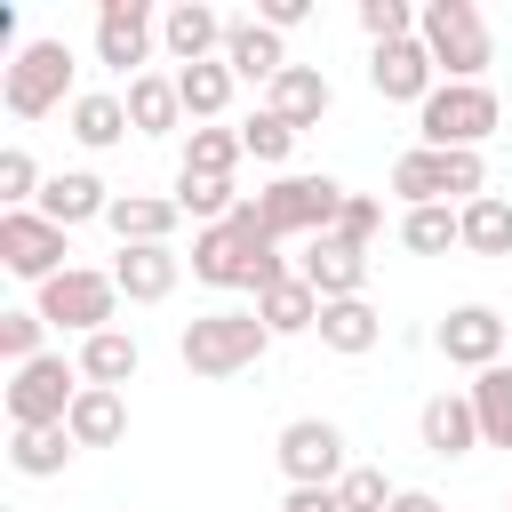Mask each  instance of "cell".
I'll list each match as a JSON object with an SVG mask.
<instances>
[{
    "instance_id": "cell-14",
    "label": "cell",
    "mask_w": 512,
    "mask_h": 512,
    "mask_svg": "<svg viewBox=\"0 0 512 512\" xmlns=\"http://www.w3.org/2000/svg\"><path fill=\"white\" fill-rule=\"evenodd\" d=\"M368 88L384 104H424L440 88V64H432L424 40H384V48H368Z\"/></svg>"
},
{
    "instance_id": "cell-19",
    "label": "cell",
    "mask_w": 512,
    "mask_h": 512,
    "mask_svg": "<svg viewBox=\"0 0 512 512\" xmlns=\"http://www.w3.org/2000/svg\"><path fill=\"white\" fill-rule=\"evenodd\" d=\"M104 224H112V240H120V248H168V240H176V224H184V208H176V200H160V192H120Z\"/></svg>"
},
{
    "instance_id": "cell-16",
    "label": "cell",
    "mask_w": 512,
    "mask_h": 512,
    "mask_svg": "<svg viewBox=\"0 0 512 512\" xmlns=\"http://www.w3.org/2000/svg\"><path fill=\"white\" fill-rule=\"evenodd\" d=\"M296 272L320 288V304H344V296H368V248H352V240H304V256H296Z\"/></svg>"
},
{
    "instance_id": "cell-3",
    "label": "cell",
    "mask_w": 512,
    "mask_h": 512,
    "mask_svg": "<svg viewBox=\"0 0 512 512\" xmlns=\"http://www.w3.org/2000/svg\"><path fill=\"white\" fill-rule=\"evenodd\" d=\"M488 192V160L480 152H432V144H408L392 160V200L400 208H472Z\"/></svg>"
},
{
    "instance_id": "cell-8",
    "label": "cell",
    "mask_w": 512,
    "mask_h": 512,
    "mask_svg": "<svg viewBox=\"0 0 512 512\" xmlns=\"http://www.w3.org/2000/svg\"><path fill=\"white\" fill-rule=\"evenodd\" d=\"M80 360H64V352H40V360H24V368H8V432H32V424H64L72 416V400H80Z\"/></svg>"
},
{
    "instance_id": "cell-34",
    "label": "cell",
    "mask_w": 512,
    "mask_h": 512,
    "mask_svg": "<svg viewBox=\"0 0 512 512\" xmlns=\"http://www.w3.org/2000/svg\"><path fill=\"white\" fill-rule=\"evenodd\" d=\"M464 248L472 256H512V200L504 192H480L464 208Z\"/></svg>"
},
{
    "instance_id": "cell-32",
    "label": "cell",
    "mask_w": 512,
    "mask_h": 512,
    "mask_svg": "<svg viewBox=\"0 0 512 512\" xmlns=\"http://www.w3.org/2000/svg\"><path fill=\"white\" fill-rule=\"evenodd\" d=\"M400 248H408V256H448V248H464V208H400Z\"/></svg>"
},
{
    "instance_id": "cell-18",
    "label": "cell",
    "mask_w": 512,
    "mask_h": 512,
    "mask_svg": "<svg viewBox=\"0 0 512 512\" xmlns=\"http://www.w3.org/2000/svg\"><path fill=\"white\" fill-rule=\"evenodd\" d=\"M328 104H336V88H328V72H320V64H288V72L264 88V112H280L296 136H304V128H320V120H328Z\"/></svg>"
},
{
    "instance_id": "cell-21",
    "label": "cell",
    "mask_w": 512,
    "mask_h": 512,
    "mask_svg": "<svg viewBox=\"0 0 512 512\" xmlns=\"http://www.w3.org/2000/svg\"><path fill=\"white\" fill-rule=\"evenodd\" d=\"M112 200L120 192H104V176L96 168H64V176H48V192H40V216L48 224H96V216H112Z\"/></svg>"
},
{
    "instance_id": "cell-4",
    "label": "cell",
    "mask_w": 512,
    "mask_h": 512,
    "mask_svg": "<svg viewBox=\"0 0 512 512\" xmlns=\"http://www.w3.org/2000/svg\"><path fill=\"white\" fill-rule=\"evenodd\" d=\"M504 128V104L488 80H440L424 104H416V136L432 152H480L488 136Z\"/></svg>"
},
{
    "instance_id": "cell-40",
    "label": "cell",
    "mask_w": 512,
    "mask_h": 512,
    "mask_svg": "<svg viewBox=\"0 0 512 512\" xmlns=\"http://www.w3.org/2000/svg\"><path fill=\"white\" fill-rule=\"evenodd\" d=\"M360 32H368V48L416 40V8H408V0H360Z\"/></svg>"
},
{
    "instance_id": "cell-33",
    "label": "cell",
    "mask_w": 512,
    "mask_h": 512,
    "mask_svg": "<svg viewBox=\"0 0 512 512\" xmlns=\"http://www.w3.org/2000/svg\"><path fill=\"white\" fill-rule=\"evenodd\" d=\"M240 160H248V144H240V128H224V120L184 136V176H224V184H232Z\"/></svg>"
},
{
    "instance_id": "cell-43",
    "label": "cell",
    "mask_w": 512,
    "mask_h": 512,
    "mask_svg": "<svg viewBox=\"0 0 512 512\" xmlns=\"http://www.w3.org/2000/svg\"><path fill=\"white\" fill-rule=\"evenodd\" d=\"M304 16H312V0H264V24H272V32H296Z\"/></svg>"
},
{
    "instance_id": "cell-6",
    "label": "cell",
    "mask_w": 512,
    "mask_h": 512,
    "mask_svg": "<svg viewBox=\"0 0 512 512\" xmlns=\"http://www.w3.org/2000/svg\"><path fill=\"white\" fill-rule=\"evenodd\" d=\"M416 40L432 48V64L448 80H488V64H496V32H488V16L472 0H424L416 8Z\"/></svg>"
},
{
    "instance_id": "cell-9",
    "label": "cell",
    "mask_w": 512,
    "mask_h": 512,
    "mask_svg": "<svg viewBox=\"0 0 512 512\" xmlns=\"http://www.w3.org/2000/svg\"><path fill=\"white\" fill-rule=\"evenodd\" d=\"M48 328H64V336H104L112 328V312H120V280L112 272H88V264H72V272H56L48 288H40V304H32Z\"/></svg>"
},
{
    "instance_id": "cell-46",
    "label": "cell",
    "mask_w": 512,
    "mask_h": 512,
    "mask_svg": "<svg viewBox=\"0 0 512 512\" xmlns=\"http://www.w3.org/2000/svg\"><path fill=\"white\" fill-rule=\"evenodd\" d=\"M504 360H512V352H504Z\"/></svg>"
},
{
    "instance_id": "cell-10",
    "label": "cell",
    "mask_w": 512,
    "mask_h": 512,
    "mask_svg": "<svg viewBox=\"0 0 512 512\" xmlns=\"http://www.w3.org/2000/svg\"><path fill=\"white\" fill-rule=\"evenodd\" d=\"M272 464L288 472V488H336V480L352 472V456H344V432H336L328 416H296V424H280V440H272Z\"/></svg>"
},
{
    "instance_id": "cell-22",
    "label": "cell",
    "mask_w": 512,
    "mask_h": 512,
    "mask_svg": "<svg viewBox=\"0 0 512 512\" xmlns=\"http://www.w3.org/2000/svg\"><path fill=\"white\" fill-rule=\"evenodd\" d=\"M112 280H120L128 304H168L176 280H184V256L176 248H120L112 256Z\"/></svg>"
},
{
    "instance_id": "cell-31",
    "label": "cell",
    "mask_w": 512,
    "mask_h": 512,
    "mask_svg": "<svg viewBox=\"0 0 512 512\" xmlns=\"http://www.w3.org/2000/svg\"><path fill=\"white\" fill-rule=\"evenodd\" d=\"M136 368H144V352H136V336H128V328H104V336H88V344H80V376H88V384H104V392H120Z\"/></svg>"
},
{
    "instance_id": "cell-39",
    "label": "cell",
    "mask_w": 512,
    "mask_h": 512,
    "mask_svg": "<svg viewBox=\"0 0 512 512\" xmlns=\"http://www.w3.org/2000/svg\"><path fill=\"white\" fill-rule=\"evenodd\" d=\"M392 496H400V488L384 480V464H352V472L336 480V504H344V512H392Z\"/></svg>"
},
{
    "instance_id": "cell-13",
    "label": "cell",
    "mask_w": 512,
    "mask_h": 512,
    "mask_svg": "<svg viewBox=\"0 0 512 512\" xmlns=\"http://www.w3.org/2000/svg\"><path fill=\"white\" fill-rule=\"evenodd\" d=\"M152 40H160V16L144 0H96V64L104 72L136 80L144 56H152Z\"/></svg>"
},
{
    "instance_id": "cell-5",
    "label": "cell",
    "mask_w": 512,
    "mask_h": 512,
    "mask_svg": "<svg viewBox=\"0 0 512 512\" xmlns=\"http://www.w3.org/2000/svg\"><path fill=\"white\" fill-rule=\"evenodd\" d=\"M72 48L64 40H24L16 56H8V72H0V104L16 112V120H48V112H72L80 104V88H72Z\"/></svg>"
},
{
    "instance_id": "cell-25",
    "label": "cell",
    "mask_w": 512,
    "mask_h": 512,
    "mask_svg": "<svg viewBox=\"0 0 512 512\" xmlns=\"http://www.w3.org/2000/svg\"><path fill=\"white\" fill-rule=\"evenodd\" d=\"M256 320L272 328V344H280V336H304V328H320V288H312L304 272H288V280H272V288L256 296Z\"/></svg>"
},
{
    "instance_id": "cell-30",
    "label": "cell",
    "mask_w": 512,
    "mask_h": 512,
    "mask_svg": "<svg viewBox=\"0 0 512 512\" xmlns=\"http://www.w3.org/2000/svg\"><path fill=\"white\" fill-rule=\"evenodd\" d=\"M232 88H240V80H232V64H224V56H216V64H184V72H176V96H184V120H200V128H216V120H224V104H232Z\"/></svg>"
},
{
    "instance_id": "cell-28",
    "label": "cell",
    "mask_w": 512,
    "mask_h": 512,
    "mask_svg": "<svg viewBox=\"0 0 512 512\" xmlns=\"http://www.w3.org/2000/svg\"><path fill=\"white\" fill-rule=\"evenodd\" d=\"M72 456H80V440H72L64 424H32V432H8V464H16L24 480H56Z\"/></svg>"
},
{
    "instance_id": "cell-24",
    "label": "cell",
    "mask_w": 512,
    "mask_h": 512,
    "mask_svg": "<svg viewBox=\"0 0 512 512\" xmlns=\"http://www.w3.org/2000/svg\"><path fill=\"white\" fill-rule=\"evenodd\" d=\"M64 136L88 144V152H112V144L128 136V96H112V88H80V104L64 112Z\"/></svg>"
},
{
    "instance_id": "cell-44",
    "label": "cell",
    "mask_w": 512,
    "mask_h": 512,
    "mask_svg": "<svg viewBox=\"0 0 512 512\" xmlns=\"http://www.w3.org/2000/svg\"><path fill=\"white\" fill-rule=\"evenodd\" d=\"M392 512H448V504H440L432 488H400V496H392Z\"/></svg>"
},
{
    "instance_id": "cell-27",
    "label": "cell",
    "mask_w": 512,
    "mask_h": 512,
    "mask_svg": "<svg viewBox=\"0 0 512 512\" xmlns=\"http://www.w3.org/2000/svg\"><path fill=\"white\" fill-rule=\"evenodd\" d=\"M64 432H72L80 448H112V440H128V400H120V392H104V384H80V400H72Z\"/></svg>"
},
{
    "instance_id": "cell-38",
    "label": "cell",
    "mask_w": 512,
    "mask_h": 512,
    "mask_svg": "<svg viewBox=\"0 0 512 512\" xmlns=\"http://www.w3.org/2000/svg\"><path fill=\"white\" fill-rule=\"evenodd\" d=\"M240 144H248V160H264V168H280V160L296 152V128H288L280 112H248V120H240Z\"/></svg>"
},
{
    "instance_id": "cell-42",
    "label": "cell",
    "mask_w": 512,
    "mask_h": 512,
    "mask_svg": "<svg viewBox=\"0 0 512 512\" xmlns=\"http://www.w3.org/2000/svg\"><path fill=\"white\" fill-rule=\"evenodd\" d=\"M272 512H344V504H336V488H288Z\"/></svg>"
},
{
    "instance_id": "cell-23",
    "label": "cell",
    "mask_w": 512,
    "mask_h": 512,
    "mask_svg": "<svg viewBox=\"0 0 512 512\" xmlns=\"http://www.w3.org/2000/svg\"><path fill=\"white\" fill-rule=\"evenodd\" d=\"M328 352H344V360H360V352H376L384 344V312L368 304V296H344V304H320V328H312Z\"/></svg>"
},
{
    "instance_id": "cell-20",
    "label": "cell",
    "mask_w": 512,
    "mask_h": 512,
    "mask_svg": "<svg viewBox=\"0 0 512 512\" xmlns=\"http://www.w3.org/2000/svg\"><path fill=\"white\" fill-rule=\"evenodd\" d=\"M224 64H232V80H280L288 72V48H280V32L264 24V16H232V32H224Z\"/></svg>"
},
{
    "instance_id": "cell-17",
    "label": "cell",
    "mask_w": 512,
    "mask_h": 512,
    "mask_svg": "<svg viewBox=\"0 0 512 512\" xmlns=\"http://www.w3.org/2000/svg\"><path fill=\"white\" fill-rule=\"evenodd\" d=\"M416 440H424L440 464L472 456V448H480V416H472V392H432V400L416 408Z\"/></svg>"
},
{
    "instance_id": "cell-45",
    "label": "cell",
    "mask_w": 512,
    "mask_h": 512,
    "mask_svg": "<svg viewBox=\"0 0 512 512\" xmlns=\"http://www.w3.org/2000/svg\"><path fill=\"white\" fill-rule=\"evenodd\" d=\"M504 512H512V496H504Z\"/></svg>"
},
{
    "instance_id": "cell-15",
    "label": "cell",
    "mask_w": 512,
    "mask_h": 512,
    "mask_svg": "<svg viewBox=\"0 0 512 512\" xmlns=\"http://www.w3.org/2000/svg\"><path fill=\"white\" fill-rule=\"evenodd\" d=\"M224 32H232V16H216L208 0H176V8L160 16V48L176 56V72H184V64H216V56H224Z\"/></svg>"
},
{
    "instance_id": "cell-11",
    "label": "cell",
    "mask_w": 512,
    "mask_h": 512,
    "mask_svg": "<svg viewBox=\"0 0 512 512\" xmlns=\"http://www.w3.org/2000/svg\"><path fill=\"white\" fill-rule=\"evenodd\" d=\"M64 256H72V232H64V224H48L40 208H8V216H0V264H8L16 280L48 288L56 272H72Z\"/></svg>"
},
{
    "instance_id": "cell-12",
    "label": "cell",
    "mask_w": 512,
    "mask_h": 512,
    "mask_svg": "<svg viewBox=\"0 0 512 512\" xmlns=\"http://www.w3.org/2000/svg\"><path fill=\"white\" fill-rule=\"evenodd\" d=\"M432 352L480 376V368H496V360L512 352V320H504L496 304H448L440 328H432Z\"/></svg>"
},
{
    "instance_id": "cell-1",
    "label": "cell",
    "mask_w": 512,
    "mask_h": 512,
    "mask_svg": "<svg viewBox=\"0 0 512 512\" xmlns=\"http://www.w3.org/2000/svg\"><path fill=\"white\" fill-rule=\"evenodd\" d=\"M192 280H200V288H248V296H264L272 280H288V256H280V240L264 232L256 200H240L224 224L192 232Z\"/></svg>"
},
{
    "instance_id": "cell-26",
    "label": "cell",
    "mask_w": 512,
    "mask_h": 512,
    "mask_svg": "<svg viewBox=\"0 0 512 512\" xmlns=\"http://www.w3.org/2000/svg\"><path fill=\"white\" fill-rule=\"evenodd\" d=\"M128 128H136V136H168V128H184L176 72H136V80H128Z\"/></svg>"
},
{
    "instance_id": "cell-7",
    "label": "cell",
    "mask_w": 512,
    "mask_h": 512,
    "mask_svg": "<svg viewBox=\"0 0 512 512\" xmlns=\"http://www.w3.org/2000/svg\"><path fill=\"white\" fill-rule=\"evenodd\" d=\"M256 216H264L272 240H328L336 216H344V184H336V176H296V168H280V176L256 192Z\"/></svg>"
},
{
    "instance_id": "cell-41",
    "label": "cell",
    "mask_w": 512,
    "mask_h": 512,
    "mask_svg": "<svg viewBox=\"0 0 512 512\" xmlns=\"http://www.w3.org/2000/svg\"><path fill=\"white\" fill-rule=\"evenodd\" d=\"M384 232V200H368V192H344V216H336V240H352V248H368Z\"/></svg>"
},
{
    "instance_id": "cell-36",
    "label": "cell",
    "mask_w": 512,
    "mask_h": 512,
    "mask_svg": "<svg viewBox=\"0 0 512 512\" xmlns=\"http://www.w3.org/2000/svg\"><path fill=\"white\" fill-rule=\"evenodd\" d=\"M40 192H48L40 160H32L24 144H8V152H0V216H8V208H40Z\"/></svg>"
},
{
    "instance_id": "cell-2",
    "label": "cell",
    "mask_w": 512,
    "mask_h": 512,
    "mask_svg": "<svg viewBox=\"0 0 512 512\" xmlns=\"http://www.w3.org/2000/svg\"><path fill=\"white\" fill-rule=\"evenodd\" d=\"M264 352H272V328H264L256 312H240V304H216V312L184 320V336H176V360H184L192 376H208V384L256 368Z\"/></svg>"
},
{
    "instance_id": "cell-37",
    "label": "cell",
    "mask_w": 512,
    "mask_h": 512,
    "mask_svg": "<svg viewBox=\"0 0 512 512\" xmlns=\"http://www.w3.org/2000/svg\"><path fill=\"white\" fill-rule=\"evenodd\" d=\"M40 352H48V320H40L32 304L0 312V360H8V368H24V360H40Z\"/></svg>"
},
{
    "instance_id": "cell-29",
    "label": "cell",
    "mask_w": 512,
    "mask_h": 512,
    "mask_svg": "<svg viewBox=\"0 0 512 512\" xmlns=\"http://www.w3.org/2000/svg\"><path fill=\"white\" fill-rule=\"evenodd\" d=\"M464 392H472V416H480V448H512V360L480 368Z\"/></svg>"
},
{
    "instance_id": "cell-35",
    "label": "cell",
    "mask_w": 512,
    "mask_h": 512,
    "mask_svg": "<svg viewBox=\"0 0 512 512\" xmlns=\"http://www.w3.org/2000/svg\"><path fill=\"white\" fill-rule=\"evenodd\" d=\"M168 200H176L184 216H200V232H208V224H224V216L240 208V192H232L224 176H184V168H176V192H168Z\"/></svg>"
}]
</instances>
